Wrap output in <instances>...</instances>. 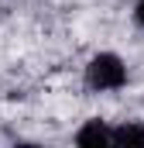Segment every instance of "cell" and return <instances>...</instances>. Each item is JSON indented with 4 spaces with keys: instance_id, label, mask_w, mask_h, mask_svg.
Returning a JSON list of instances; mask_svg holds the SVG:
<instances>
[{
    "instance_id": "cell-2",
    "label": "cell",
    "mask_w": 144,
    "mask_h": 148,
    "mask_svg": "<svg viewBox=\"0 0 144 148\" xmlns=\"http://www.w3.org/2000/svg\"><path fill=\"white\" fill-rule=\"evenodd\" d=\"M72 141L79 148H103V145H113V127H110L103 117H89L75 134H72Z\"/></svg>"
},
{
    "instance_id": "cell-4",
    "label": "cell",
    "mask_w": 144,
    "mask_h": 148,
    "mask_svg": "<svg viewBox=\"0 0 144 148\" xmlns=\"http://www.w3.org/2000/svg\"><path fill=\"white\" fill-rule=\"evenodd\" d=\"M130 17H134V24H137V28L144 31V0H137V3H134V10H130Z\"/></svg>"
},
{
    "instance_id": "cell-1",
    "label": "cell",
    "mask_w": 144,
    "mask_h": 148,
    "mask_svg": "<svg viewBox=\"0 0 144 148\" xmlns=\"http://www.w3.org/2000/svg\"><path fill=\"white\" fill-rule=\"evenodd\" d=\"M82 83L89 93H117L130 83V69L117 52H96L82 69Z\"/></svg>"
},
{
    "instance_id": "cell-3",
    "label": "cell",
    "mask_w": 144,
    "mask_h": 148,
    "mask_svg": "<svg viewBox=\"0 0 144 148\" xmlns=\"http://www.w3.org/2000/svg\"><path fill=\"white\" fill-rule=\"evenodd\" d=\"M113 145L144 148V121H120L113 127Z\"/></svg>"
}]
</instances>
